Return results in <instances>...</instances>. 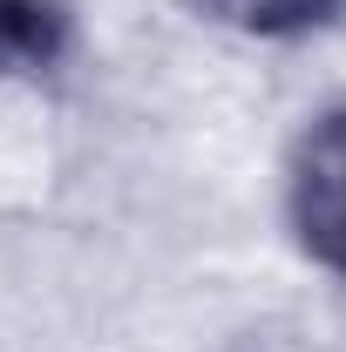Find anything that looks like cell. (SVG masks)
I'll return each instance as SVG.
<instances>
[{"instance_id":"1","label":"cell","mask_w":346,"mask_h":352,"mask_svg":"<svg viewBox=\"0 0 346 352\" xmlns=\"http://www.w3.org/2000/svg\"><path fill=\"white\" fill-rule=\"evenodd\" d=\"M285 217L319 271L346 278V102L319 109L285 156Z\"/></svg>"},{"instance_id":"2","label":"cell","mask_w":346,"mask_h":352,"mask_svg":"<svg viewBox=\"0 0 346 352\" xmlns=\"http://www.w3.org/2000/svg\"><path fill=\"white\" fill-rule=\"evenodd\" d=\"M61 54H68L61 0H0V95L41 82Z\"/></svg>"},{"instance_id":"3","label":"cell","mask_w":346,"mask_h":352,"mask_svg":"<svg viewBox=\"0 0 346 352\" xmlns=\"http://www.w3.org/2000/svg\"><path fill=\"white\" fill-rule=\"evenodd\" d=\"M190 7L231 34H252V41H285V34L326 28L340 14V0H190Z\"/></svg>"}]
</instances>
